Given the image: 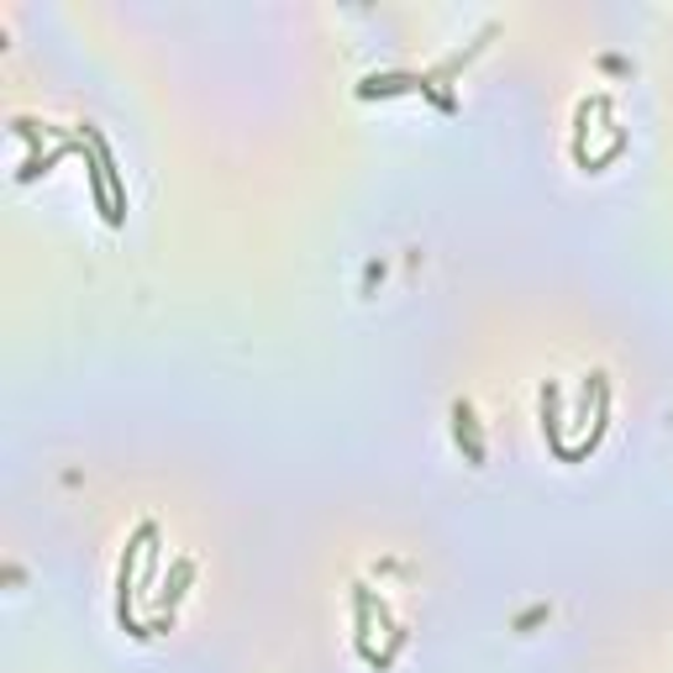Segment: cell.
<instances>
[{"instance_id":"1","label":"cell","mask_w":673,"mask_h":673,"mask_svg":"<svg viewBox=\"0 0 673 673\" xmlns=\"http://www.w3.org/2000/svg\"><path fill=\"white\" fill-rule=\"evenodd\" d=\"M148 543H158V522H137V532H132V543L122 547V568H116V621H122V631H132L137 642H148L153 627H143L137 616H132V568H137V553Z\"/></svg>"},{"instance_id":"2","label":"cell","mask_w":673,"mask_h":673,"mask_svg":"<svg viewBox=\"0 0 673 673\" xmlns=\"http://www.w3.org/2000/svg\"><path fill=\"white\" fill-rule=\"evenodd\" d=\"M406 90H421V95H432L442 111H458V95L453 90H442L432 74H421V69H390V74H364L358 80V101H374V95H406Z\"/></svg>"},{"instance_id":"3","label":"cell","mask_w":673,"mask_h":673,"mask_svg":"<svg viewBox=\"0 0 673 673\" xmlns=\"http://www.w3.org/2000/svg\"><path fill=\"white\" fill-rule=\"evenodd\" d=\"M374 610H379V600H374V589H369V585H353V642H358V652L369 658L374 669H385V663H379V652H374V642H369Z\"/></svg>"},{"instance_id":"4","label":"cell","mask_w":673,"mask_h":673,"mask_svg":"<svg viewBox=\"0 0 673 673\" xmlns=\"http://www.w3.org/2000/svg\"><path fill=\"white\" fill-rule=\"evenodd\" d=\"M453 437H458V448H463V458L474 469H484V432H479V416L469 400H453Z\"/></svg>"},{"instance_id":"5","label":"cell","mask_w":673,"mask_h":673,"mask_svg":"<svg viewBox=\"0 0 673 673\" xmlns=\"http://www.w3.org/2000/svg\"><path fill=\"white\" fill-rule=\"evenodd\" d=\"M543 432H547V448L564 458V463H574V448L564 442V421H558V385L553 379L543 385Z\"/></svg>"},{"instance_id":"6","label":"cell","mask_w":673,"mask_h":673,"mask_svg":"<svg viewBox=\"0 0 673 673\" xmlns=\"http://www.w3.org/2000/svg\"><path fill=\"white\" fill-rule=\"evenodd\" d=\"M69 153H85V143H80V137H64V143H53L48 153H32L22 169H17V179H38V175H48V169H53L59 158H69Z\"/></svg>"},{"instance_id":"7","label":"cell","mask_w":673,"mask_h":673,"mask_svg":"<svg viewBox=\"0 0 673 673\" xmlns=\"http://www.w3.org/2000/svg\"><path fill=\"white\" fill-rule=\"evenodd\" d=\"M190 579H196V564H190V558H175V568H169V579H164V589H158V606H164V616H175L179 595L190 589Z\"/></svg>"},{"instance_id":"8","label":"cell","mask_w":673,"mask_h":673,"mask_svg":"<svg viewBox=\"0 0 673 673\" xmlns=\"http://www.w3.org/2000/svg\"><path fill=\"white\" fill-rule=\"evenodd\" d=\"M543 616H547V606H537V610H526L522 621H516V631H526V627H532V621H543Z\"/></svg>"}]
</instances>
